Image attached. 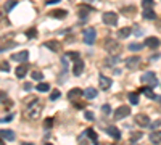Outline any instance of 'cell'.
Returning a JSON list of instances; mask_svg holds the SVG:
<instances>
[{
	"instance_id": "6da1fadb",
	"label": "cell",
	"mask_w": 161,
	"mask_h": 145,
	"mask_svg": "<svg viewBox=\"0 0 161 145\" xmlns=\"http://www.w3.org/2000/svg\"><path fill=\"white\" fill-rule=\"evenodd\" d=\"M42 110H44L42 102L36 99V100H32L31 103H27V105H26V108H24L23 114H24V118H26V119H29V121H36V119H39V118H40Z\"/></svg>"
},
{
	"instance_id": "7a4b0ae2",
	"label": "cell",
	"mask_w": 161,
	"mask_h": 145,
	"mask_svg": "<svg viewBox=\"0 0 161 145\" xmlns=\"http://www.w3.org/2000/svg\"><path fill=\"white\" fill-rule=\"evenodd\" d=\"M103 48H105L110 55H119V52H121V45H119L118 41H115V39H107Z\"/></svg>"
},
{
	"instance_id": "3957f363",
	"label": "cell",
	"mask_w": 161,
	"mask_h": 145,
	"mask_svg": "<svg viewBox=\"0 0 161 145\" xmlns=\"http://www.w3.org/2000/svg\"><path fill=\"white\" fill-rule=\"evenodd\" d=\"M95 29L93 27H86L84 29V32H82V39H84V44H87V45H92L93 42H95Z\"/></svg>"
},
{
	"instance_id": "277c9868",
	"label": "cell",
	"mask_w": 161,
	"mask_h": 145,
	"mask_svg": "<svg viewBox=\"0 0 161 145\" xmlns=\"http://www.w3.org/2000/svg\"><path fill=\"white\" fill-rule=\"evenodd\" d=\"M102 19H103V23L108 24V26H116V24H118V15H116L115 12L103 13V15H102Z\"/></svg>"
},
{
	"instance_id": "5b68a950",
	"label": "cell",
	"mask_w": 161,
	"mask_h": 145,
	"mask_svg": "<svg viewBox=\"0 0 161 145\" xmlns=\"http://www.w3.org/2000/svg\"><path fill=\"white\" fill-rule=\"evenodd\" d=\"M144 84H148L150 87H155V85H158V81H156V74L153 73V71H148V73H145L144 76H142V79H140Z\"/></svg>"
},
{
	"instance_id": "8992f818",
	"label": "cell",
	"mask_w": 161,
	"mask_h": 145,
	"mask_svg": "<svg viewBox=\"0 0 161 145\" xmlns=\"http://www.w3.org/2000/svg\"><path fill=\"white\" fill-rule=\"evenodd\" d=\"M129 114H130V108L127 105H122L115 111V119H122V118H126V116H129Z\"/></svg>"
},
{
	"instance_id": "52a82bcc",
	"label": "cell",
	"mask_w": 161,
	"mask_h": 145,
	"mask_svg": "<svg viewBox=\"0 0 161 145\" xmlns=\"http://www.w3.org/2000/svg\"><path fill=\"white\" fill-rule=\"evenodd\" d=\"M139 63H140V58L139 56H129L127 60H126V68H129V70H135V68L139 66Z\"/></svg>"
},
{
	"instance_id": "ba28073f",
	"label": "cell",
	"mask_w": 161,
	"mask_h": 145,
	"mask_svg": "<svg viewBox=\"0 0 161 145\" xmlns=\"http://www.w3.org/2000/svg\"><path fill=\"white\" fill-rule=\"evenodd\" d=\"M134 119H135V124L142 126V128H145V126H150V118H148L147 114H137Z\"/></svg>"
},
{
	"instance_id": "9c48e42d",
	"label": "cell",
	"mask_w": 161,
	"mask_h": 145,
	"mask_svg": "<svg viewBox=\"0 0 161 145\" xmlns=\"http://www.w3.org/2000/svg\"><path fill=\"white\" fill-rule=\"evenodd\" d=\"M82 71H84V61L79 58V60H76V61H74L73 74H74V76H81V74H82Z\"/></svg>"
},
{
	"instance_id": "30bf717a",
	"label": "cell",
	"mask_w": 161,
	"mask_h": 145,
	"mask_svg": "<svg viewBox=\"0 0 161 145\" xmlns=\"http://www.w3.org/2000/svg\"><path fill=\"white\" fill-rule=\"evenodd\" d=\"M98 82H100V89L102 90H108L110 87H111V79H110V77H107V76H103V74L98 77Z\"/></svg>"
},
{
	"instance_id": "8fae6325",
	"label": "cell",
	"mask_w": 161,
	"mask_h": 145,
	"mask_svg": "<svg viewBox=\"0 0 161 145\" xmlns=\"http://www.w3.org/2000/svg\"><path fill=\"white\" fill-rule=\"evenodd\" d=\"M27 58H29V52H27V50H21L20 53H15L13 55V60L15 61H20V63H24Z\"/></svg>"
},
{
	"instance_id": "7c38bea8",
	"label": "cell",
	"mask_w": 161,
	"mask_h": 145,
	"mask_svg": "<svg viewBox=\"0 0 161 145\" xmlns=\"http://www.w3.org/2000/svg\"><path fill=\"white\" fill-rule=\"evenodd\" d=\"M45 47L47 48H50L52 52H55V53H58L60 52V48H61V45H60V42L58 41H47L45 42Z\"/></svg>"
},
{
	"instance_id": "4fadbf2b",
	"label": "cell",
	"mask_w": 161,
	"mask_h": 145,
	"mask_svg": "<svg viewBox=\"0 0 161 145\" xmlns=\"http://www.w3.org/2000/svg\"><path fill=\"white\" fill-rule=\"evenodd\" d=\"M107 134L111 135L115 140H119V139H121V132H119L118 128H115V126H110V128H107Z\"/></svg>"
},
{
	"instance_id": "5bb4252c",
	"label": "cell",
	"mask_w": 161,
	"mask_h": 145,
	"mask_svg": "<svg viewBox=\"0 0 161 145\" xmlns=\"http://www.w3.org/2000/svg\"><path fill=\"white\" fill-rule=\"evenodd\" d=\"M145 45H147L148 48H158L159 39H158V37H148L147 41H145Z\"/></svg>"
},
{
	"instance_id": "9a60e30c",
	"label": "cell",
	"mask_w": 161,
	"mask_h": 145,
	"mask_svg": "<svg viewBox=\"0 0 161 145\" xmlns=\"http://www.w3.org/2000/svg\"><path fill=\"white\" fill-rule=\"evenodd\" d=\"M84 95V90H81V89H71L69 90V94H68V97H69V100H76V99H79V97H82Z\"/></svg>"
},
{
	"instance_id": "2e32d148",
	"label": "cell",
	"mask_w": 161,
	"mask_h": 145,
	"mask_svg": "<svg viewBox=\"0 0 161 145\" xmlns=\"http://www.w3.org/2000/svg\"><path fill=\"white\" fill-rule=\"evenodd\" d=\"M139 92H144V94L148 97V99H151V100H153V99H156V95H155V92H153V87H150V85L142 87V89H140Z\"/></svg>"
},
{
	"instance_id": "e0dca14e",
	"label": "cell",
	"mask_w": 161,
	"mask_h": 145,
	"mask_svg": "<svg viewBox=\"0 0 161 145\" xmlns=\"http://www.w3.org/2000/svg\"><path fill=\"white\" fill-rule=\"evenodd\" d=\"M2 139H3V140H8V142L15 140V132L10 131V129H3V131H2Z\"/></svg>"
},
{
	"instance_id": "ac0fdd59",
	"label": "cell",
	"mask_w": 161,
	"mask_h": 145,
	"mask_svg": "<svg viewBox=\"0 0 161 145\" xmlns=\"http://www.w3.org/2000/svg\"><path fill=\"white\" fill-rule=\"evenodd\" d=\"M150 142L151 143H161V131H153L150 134Z\"/></svg>"
},
{
	"instance_id": "d6986e66",
	"label": "cell",
	"mask_w": 161,
	"mask_h": 145,
	"mask_svg": "<svg viewBox=\"0 0 161 145\" xmlns=\"http://www.w3.org/2000/svg\"><path fill=\"white\" fill-rule=\"evenodd\" d=\"M119 60H121V58H119V55H113V56H108V58H105V65H107V66H113V65H116Z\"/></svg>"
},
{
	"instance_id": "ffe728a7",
	"label": "cell",
	"mask_w": 161,
	"mask_h": 145,
	"mask_svg": "<svg viewBox=\"0 0 161 145\" xmlns=\"http://www.w3.org/2000/svg\"><path fill=\"white\" fill-rule=\"evenodd\" d=\"M84 97H87V99H95V97H97V89H93V87H87V89L84 90Z\"/></svg>"
},
{
	"instance_id": "44dd1931",
	"label": "cell",
	"mask_w": 161,
	"mask_h": 145,
	"mask_svg": "<svg viewBox=\"0 0 161 145\" xmlns=\"http://www.w3.org/2000/svg\"><path fill=\"white\" fill-rule=\"evenodd\" d=\"M26 73H27V65L23 63V65H20V66L16 68V76H18V77H24Z\"/></svg>"
},
{
	"instance_id": "7402d4cb",
	"label": "cell",
	"mask_w": 161,
	"mask_h": 145,
	"mask_svg": "<svg viewBox=\"0 0 161 145\" xmlns=\"http://www.w3.org/2000/svg\"><path fill=\"white\" fill-rule=\"evenodd\" d=\"M86 134H87V137L92 140V143H97L98 135H97V132H95V131H93V129H86Z\"/></svg>"
},
{
	"instance_id": "603a6c76",
	"label": "cell",
	"mask_w": 161,
	"mask_h": 145,
	"mask_svg": "<svg viewBox=\"0 0 161 145\" xmlns=\"http://www.w3.org/2000/svg\"><path fill=\"white\" fill-rule=\"evenodd\" d=\"M50 15H52L53 18L63 19V18H66V15H68V12H66V10H55V12H52Z\"/></svg>"
},
{
	"instance_id": "cb8c5ba5",
	"label": "cell",
	"mask_w": 161,
	"mask_h": 145,
	"mask_svg": "<svg viewBox=\"0 0 161 145\" xmlns=\"http://www.w3.org/2000/svg\"><path fill=\"white\" fill-rule=\"evenodd\" d=\"M144 18H145V19H155V18H156V13H155L151 8H145V12H144Z\"/></svg>"
},
{
	"instance_id": "d4e9b609",
	"label": "cell",
	"mask_w": 161,
	"mask_h": 145,
	"mask_svg": "<svg viewBox=\"0 0 161 145\" xmlns=\"http://www.w3.org/2000/svg\"><path fill=\"white\" fill-rule=\"evenodd\" d=\"M130 32H132L130 27H122V29H119V31H118V36H119L121 39H126Z\"/></svg>"
},
{
	"instance_id": "484cf974",
	"label": "cell",
	"mask_w": 161,
	"mask_h": 145,
	"mask_svg": "<svg viewBox=\"0 0 161 145\" xmlns=\"http://www.w3.org/2000/svg\"><path fill=\"white\" fill-rule=\"evenodd\" d=\"M16 3H18L16 0H8V2L3 5V10H5V12H10L12 8H15V7H16Z\"/></svg>"
},
{
	"instance_id": "4316f807",
	"label": "cell",
	"mask_w": 161,
	"mask_h": 145,
	"mask_svg": "<svg viewBox=\"0 0 161 145\" xmlns=\"http://www.w3.org/2000/svg\"><path fill=\"white\" fill-rule=\"evenodd\" d=\"M37 90H39V92H49V90H50V84L40 82L39 85H37Z\"/></svg>"
},
{
	"instance_id": "83f0119b",
	"label": "cell",
	"mask_w": 161,
	"mask_h": 145,
	"mask_svg": "<svg viewBox=\"0 0 161 145\" xmlns=\"http://www.w3.org/2000/svg\"><path fill=\"white\" fill-rule=\"evenodd\" d=\"M129 102H130L132 105H137V103H139V94H137V92H135V94L130 92V94H129Z\"/></svg>"
},
{
	"instance_id": "f1b7e54d",
	"label": "cell",
	"mask_w": 161,
	"mask_h": 145,
	"mask_svg": "<svg viewBox=\"0 0 161 145\" xmlns=\"http://www.w3.org/2000/svg\"><path fill=\"white\" fill-rule=\"evenodd\" d=\"M66 56H68L69 60H73V61H76V60H79V58H81L78 52H68V53H66Z\"/></svg>"
},
{
	"instance_id": "f546056e",
	"label": "cell",
	"mask_w": 161,
	"mask_h": 145,
	"mask_svg": "<svg viewBox=\"0 0 161 145\" xmlns=\"http://www.w3.org/2000/svg\"><path fill=\"white\" fill-rule=\"evenodd\" d=\"M31 77H32L34 81H40V79H44V76H42L40 71H32V73H31Z\"/></svg>"
},
{
	"instance_id": "4dcf8cb0",
	"label": "cell",
	"mask_w": 161,
	"mask_h": 145,
	"mask_svg": "<svg viewBox=\"0 0 161 145\" xmlns=\"http://www.w3.org/2000/svg\"><path fill=\"white\" fill-rule=\"evenodd\" d=\"M129 50H130V52H139V50H142V44H130V45H129Z\"/></svg>"
},
{
	"instance_id": "1f68e13d",
	"label": "cell",
	"mask_w": 161,
	"mask_h": 145,
	"mask_svg": "<svg viewBox=\"0 0 161 145\" xmlns=\"http://www.w3.org/2000/svg\"><path fill=\"white\" fill-rule=\"evenodd\" d=\"M142 7L144 8H151L153 7V0H142Z\"/></svg>"
},
{
	"instance_id": "d6a6232c",
	"label": "cell",
	"mask_w": 161,
	"mask_h": 145,
	"mask_svg": "<svg viewBox=\"0 0 161 145\" xmlns=\"http://www.w3.org/2000/svg\"><path fill=\"white\" fill-rule=\"evenodd\" d=\"M52 124H53V118H47V119H45V123H44V128L50 129V128H52Z\"/></svg>"
},
{
	"instance_id": "836d02e7",
	"label": "cell",
	"mask_w": 161,
	"mask_h": 145,
	"mask_svg": "<svg viewBox=\"0 0 161 145\" xmlns=\"http://www.w3.org/2000/svg\"><path fill=\"white\" fill-rule=\"evenodd\" d=\"M61 97V94L58 92V90H53L52 94H50V100H56V99H60Z\"/></svg>"
},
{
	"instance_id": "e575fe53",
	"label": "cell",
	"mask_w": 161,
	"mask_h": 145,
	"mask_svg": "<svg viewBox=\"0 0 161 145\" xmlns=\"http://www.w3.org/2000/svg\"><path fill=\"white\" fill-rule=\"evenodd\" d=\"M84 116H86L87 121H93V119H95V116H93L92 111H86V113H84Z\"/></svg>"
},
{
	"instance_id": "d590c367",
	"label": "cell",
	"mask_w": 161,
	"mask_h": 145,
	"mask_svg": "<svg viewBox=\"0 0 161 145\" xmlns=\"http://www.w3.org/2000/svg\"><path fill=\"white\" fill-rule=\"evenodd\" d=\"M102 111L105 113V114H110V113H111V108H110V105H103V106H102Z\"/></svg>"
},
{
	"instance_id": "8d00e7d4",
	"label": "cell",
	"mask_w": 161,
	"mask_h": 145,
	"mask_svg": "<svg viewBox=\"0 0 161 145\" xmlns=\"http://www.w3.org/2000/svg\"><path fill=\"white\" fill-rule=\"evenodd\" d=\"M2 71H3V73H8V71H10V66H8L7 61H2Z\"/></svg>"
},
{
	"instance_id": "74e56055",
	"label": "cell",
	"mask_w": 161,
	"mask_h": 145,
	"mask_svg": "<svg viewBox=\"0 0 161 145\" xmlns=\"http://www.w3.org/2000/svg\"><path fill=\"white\" fill-rule=\"evenodd\" d=\"M26 36H27V37H36V36H37V32H36V29H29V31L26 32Z\"/></svg>"
},
{
	"instance_id": "f35d334b",
	"label": "cell",
	"mask_w": 161,
	"mask_h": 145,
	"mask_svg": "<svg viewBox=\"0 0 161 145\" xmlns=\"http://www.w3.org/2000/svg\"><path fill=\"white\" fill-rule=\"evenodd\" d=\"M13 119V114H7V116H3L2 118V123H8V121H12Z\"/></svg>"
},
{
	"instance_id": "ab89813d",
	"label": "cell",
	"mask_w": 161,
	"mask_h": 145,
	"mask_svg": "<svg viewBox=\"0 0 161 145\" xmlns=\"http://www.w3.org/2000/svg\"><path fill=\"white\" fill-rule=\"evenodd\" d=\"M150 126H151V129H156V128H159V126H161V121H155V123H151Z\"/></svg>"
},
{
	"instance_id": "60d3db41",
	"label": "cell",
	"mask_w": 161,
	"mask_h": 145,
	"mask_svg": "<svg viewBox=\"0 0 161 145\" xmlns=\"http://www.w3.org/2000/svg\"><path fill=\"white\" fill-rule=\"evenodd\" d=\"M140 137H142V134H134V135L130 137V140L134 142V140H137V139H140Z\"/></svg>"
},
{
	"instance_id": "b9f144b4",
	"label": "cell",
	"mask_w": 161,
	"mask_h": 145,
	"mask_svg": "<svg viewBox=\"0 0 161 145\" xmlns=\"http://www.w3.org/2000/svg\"><path fill=\"white\" fill-rule=\"evenodd\" d=\"M60 0H49V2H45L47 5H53V3H58Z\"/></svg>"
},
{
	"instance_id": "7bdbcfd3",
	"label": "cell",
	"mask_w": 161,
	"mask_h": 145,
	"mask_svg": "<svg viewBox=\"0 0 161 145\" xmlns=\"http://www.w3.org/2000/svg\"><path fill=\"white\" fill-rule=\"evenodd\" d=\"M134 34L135 36H142V29H134Z\"/></svg>"
},
{
	"instance_id": "ee69618b",
	"label": "cell",
	"mask_w": 161,
	"mask_h": 145,
	"mask_svg": "<svg viewBox=\"0 0 161 145\" xmlns=\"http://www.w3.org/2000/svg\"><path fill=\"white\" fill-rule=\"evenodd\" d=\"M24 89H26V90H31L32 85H31V84H24Z\"/></svg>"
},
{
	"instance_id": "f6af8a7d",
	"label": "cell",
	"mask_w": 161,
	"mask_h": 145,
	"mask_svg": "<svg viewBox=\"0 0 161 145\" xmlns=\"http://www.w3.org/2000/svg\"><path fill=\"white\" fill-rule=\"evenodd\" d=\"M159 102H161V99H159Z\"/></svg>"
}]
</instances>
